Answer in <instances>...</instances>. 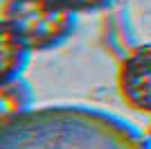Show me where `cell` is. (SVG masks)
<instances>
[{
	"instance_id": "3957f363",
	"label": "cell",
	"mask_w": 151,
	"mask_h": 149,
	"mask_svg": "<svg viewBox=\"0 0 151 149\" xmlns=\"http://www.w3.org/2000/svg\"><path fill=\"white\" fill-rule=\"evenodd\" d=\"M32 50L20 41L16 34L2 27V41H0V68H2V81L20 77L23 68L27 66Z\"/></svg>"
},
{
	"instance_id": "6da1fadb",
	"label": "cell",
	"mask_w": 151,
	"mask_h": 149,
	"mask_svg": "<svg viewBox=\"0 0 151 149\" xmlns=\"http://www.w3.org/2000/svg\"><path fill=\"white\" fill-rule=\"evenodd\" d=\"M77 12L61 0H5L2 27L32 50L43 52L61 45L77 25Z\"/></svg>"
},
{
	"instance_id": "5b68a950",
	"label": "cell",
	"mask_w": 151,
	"mask_h": 149,
	"mask_svg": "<svg viewBox=\"0 0 151 149\" xmlns=\"http://www.w3.org/2000/svg\"><path fill=\"white\" fill-rule=\"evenodd\" d=\"M61 2H65L72 12L81 14V12H99L104 7L113 5L115 0H61Z\"/></svg>"
},
{
	"instance_id": "277c9868",
	"label": "cell",
	"mask_w": 151,
	"mask_h": 149,
	"mask_svg": "<svg viewBox=\"0 0 151 149\" xmlns=\"http://www.w3.org/2000/svg\"><path fill=\"white\" fill-rule=\"evenodd\" d=\"M29 88L16 77V79L2 81V118H9L12 113H20L29 106Z\"/></svg>"
},
{
	"instance_id": "7a4b0ae2",
	"label": "cell",
	"mask_w": 151,
	"mask_h": 149,
	"mask_svg": "<svg viewBox=\"0 0 151 149\" xmlns=\"http://www.w3.org/2000/svg\"><path fill=\"white\" fill-rule=\"evenodd\" d=\"M122 97L138 111L151 113V45L135 48L117 74Z\"/></svg>"
}]
</instances>
